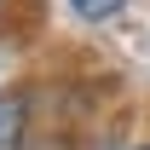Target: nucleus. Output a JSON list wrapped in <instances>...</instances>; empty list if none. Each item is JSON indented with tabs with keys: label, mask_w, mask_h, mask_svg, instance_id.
<instances>
[{
	"label": "nucleus",
	"mask_w": 150,
	"mask_h": 150,
	"mask_svg": "<svg viewBox=\"0 0 150 150\" xmlns=\"http://www.w3.org/2000/svg\"><path fill=\"white\" fill-rule=\"evenodd\" d=\"M23 133H29V98L0 93V150H23Z\"/></svg>",
	"instance_id": "f257e3e1"
},
{
	"label": "nucleus",
	"mask_w": 150,
	"mask_h": 150,
	"mask_svg": "<svg viewBox=\"0 0 150 150\" xmlns=\"http://www.w3.org/2000/svg\"><path fill=\"white\" fill-rule=\"evenodd\" d=\"M69 6H75V18H87V23H110L127 0H69Z\"/></svg>",
	"instance_id": "f03ea898"
},
{
	"label": "nucleus",
	"mask_w": 150,
	"mask_h": 150,
	"mask_svg": "<svg viewBox=\"0 0 150 150\" xmlns=\"http://www.w3.org/2000/svg\"><path fill=\"white\" fill-rule=\"evenodd\" d=\"M0 12H6V0H0Z\"/></svg>",
	"instance_id": "7ed1b4c3"
},
{
	"label": "nucleus",
	"mask_w": 150,
	"mask_h": 150,
	"mask_svg": "<svg viewBox=\"0 0 150 150\" xmlns=\"http://www.w3.org/2000/svg\"><path fill=\"white\" fill-rule=\"evenodd\" d=\"M139 150H150V144H139Z\"/></svg>",
	"instance_id": "20e7f679"
}]
</instances>
